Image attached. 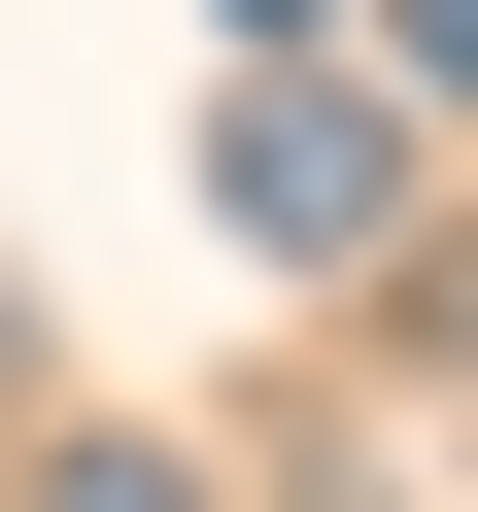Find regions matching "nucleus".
Segmentation results:
<instances>
[{"mask_svg": "<svg viewBox=\"0 0 478 512\" xmlns=\"http://www.w3.org/2000/svg\"><path fill=\"white\" fill-rule=\"evenodd\" d=\"M0 512H205V444H35Z\"/></svg>", "mask_w": 478, "mask_h": 512, "instance_id": "2", "label": "nucleus"}, {"mask_svg": "<svg viewBox=\"0 0 478 512\" xmlns=\"http://www.w3.org/2000/svg\"><path fill=\"white\" fill-rule=\"evenodd\" d=\"M239 239H274V274H376V239H410V103H342V69H239Z\"/></svg>", "mask_w": 478, "mask_h": 512, "instance_id": "1", "label": "nucleus"}, {"mask_svg": "<svg viewBox=\"0 0 478 512\" xmlns=\"http://www.w3.org/2000/svg\"><path fill=\"white\" fill-rule=\"evenodd\" d=\"M376 69H410V103H478V0H376Z\"/></svg>", "mask_w": 478, "mask_h": 512, "instance_id": "3", "label": "nucleus"}]
</instances>
